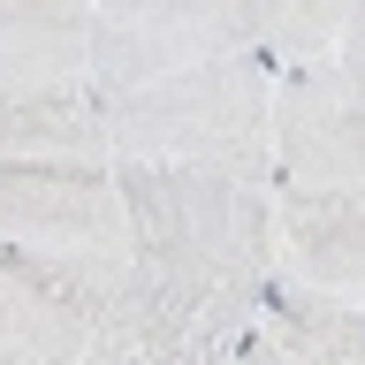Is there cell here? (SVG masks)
<instances>
[{
	"instance_id": "cell-1",
	"label": "cell",
	"mask_w": 365,
	"mask_h": 365,
	"mask_svg": "<svg viewBox=\"0 0 365 365\" xmlns=\"http://www.w3.org/2000/svg\"><path fill=\"white\" fill-rule=\"evenodd\" d=\"M130 267L84 365H236L274 289V168H122Z\"/></svg>"
},
{
	"instance_id": "cell-2",
	"label": "cell",
	"mask_w": 365,
	"mask_h": 365,
	"mask_svg": "<svg viewBox=\"0 0 365 365\" xmlns=\"http://www.w3.org/2000/svg\"><path fill=\"white\" fill-rule=\"evenodd\" d=\"M84 91L122 168H267L274 61L221 0H91Z\"/></svg>"
},
{
	"instance_id": "cell-3",
	"label": "cell",
	"mask_w": 365,
	"mask_h": 365,
	"mask_svg": "<svg viewBox=\"0 0 365 365\" xmlns=\"http://www.w3.org/2000/svg\"><path fill=\"white\" fill-rule=\"evenodd\" d=\"M0 251L107 297L130 267L122 160L91 91L0 107Z\"/></svg>"
},
{
	"instance_id": "cell-4",
	"label": "cell",
	"mask_w": 365,
	"mask_h": 365,
	"mask_svg": "<svg viewBox=\"0 0 365 365\" xmlns=\"http://www.w3.org/2000/svg\"><path fill=\"white\" fill-rule=\"evenodd\" d=\"M274 282L365 312V107L335 53L274 68Z\"/></svg>"
},
{
	"instance_id": "cell-5",
	"label": "cell",
	"mask_w": 365,
	"mask_h": 365,
	"mask_svg": "<svg viewBox=\"0 0 365 365\" xmlns=\"http://www.w3.org/2000/svg\"><path fill=\"white\" fill-rule=\"evenodd\" d=\"M91 0H0V107L84 91Z\"/></svg>"
},
{
	"instance_id": "cell-6",
	"label": "cell",
	"mask_w": 365,
	"mask_h": 365,
	"mask_svg": "<svg viewBox=\"0 0 365 365\" xmlns=\"http://www.w3.org/2000/svg\"><path fill=\"white\" fill-rule=\"evenodd\" d=\"M99 297L68 274H46L0 251V365H84Z\"/></svg>"
},
{
	"instance_id": "cell-7",
	"label": "cell",
	"mask_w": 365,
	"mask_h": 365,
	"mask_svg": "<svg viewBox=\"0 0 365 365\" xmlns=\"http://www.w3.org/2000/svg\"><path fill=\"white\" fill-rule=\"evenodd\" d=\"M236 365H365V312L312 297L297 282H274Z\"/></svg>"
},
{
	"instance_id": "cell-8",
	"label": "cell",
	"mask_w": 365,
	"mask_h": 365,
	"mask_svg": "<svg viewBox=\"0 0 365 365\" xmlns=\"http://www.w3.org/2000/svg\"><path fill=\"white\" fill-rule=\"evenodd\" d=\"M221 8L244 23V38L274 68L327 61L335 38H342V23H350V0H221Z\"/></svg>"
},
{
	"instance_id": "cell-9",
	"label": "cell",
	"mask_w": 365,
	"mask_h": 365,
	"mask_svg": "<svg viewBox=\"0 0 365 365\" xmlns=\"http://www.w3.org/2000/svg\"><path fill=\"white\" fill-rule=\"evenodd\" d=\"M335 68H342V84H350V99L365 107V0H350V23H342V38H335Z\"/></svg>"
}]
</instances>
